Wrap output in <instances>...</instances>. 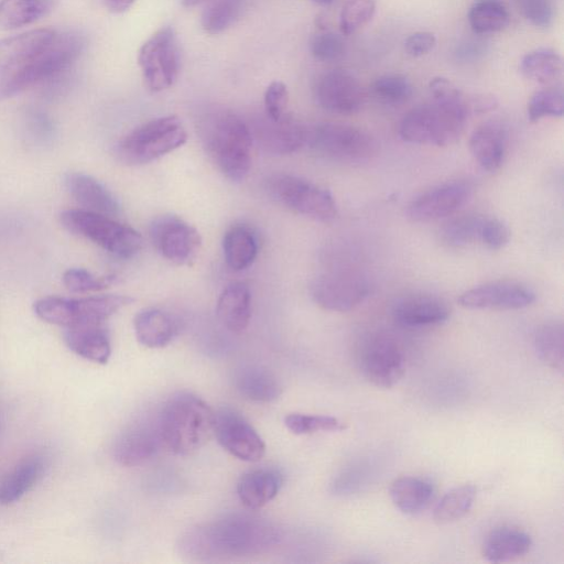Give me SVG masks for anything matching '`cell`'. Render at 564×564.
<instances>
[{"mask_svg": "<svg viewBox=\"0 0 564 564\" xmlns=\"http://www.w3.org/2000/svg\"><path fill=\"white\" fill-rule=\"evenodd\" d=\"M315 96L324 110L336 115L355 113L365 102L361 84L345 69L324 74L316 85Z\"/></svg>", "mask_w": 564, "mask_h": 564, "instance_id": "cell-18", "label": "cell"}, {"mask_svg": "<svg viewBox=\"0 0 564 564\" xmlns=\"http://www.w3.org/2000/svg\"><path fill=\"white\" fill-rule=\"evenodd\" d=\"M485 215L467 214L448 220L441 229L442 241L452 248L480 242Z\"/></svg>", "mask_w": 564, "mask_h": 564, "instance_id": "cell-38", "label": "cell"}, {"mask_svg": "<svg viewBox=\"0 0 564 564\" xmlns=\"http://www.w3.org/2000/svg\"><path fill=\"white\" fill-rule=\"evenodd\" d=\"M137 0H104L107 9L112 13H123L128 11Z\"/></svg>", "mask_w": 564, "mask_h": 564, "instance_id": "cell-53", "label": "cell"}, {"mask_svg": "<svg viewBox=\"0 0 564 564\" xmlns=\"http://www.w3.org/2000/svg\"><path fill=\"white\" fill-rule=\"evenodd\" d=\"M436 44L433 33L421 31L409 35L404 41V50L408 55L419 57L431 52Z\"/></svg>", "mask_w": 564, "mask_h": 564, "instance_id": "cell-51", "label": "cell"}, {"mask_svg": "<svg viewBox=\"0 0 564 564\" xmlns=\"http://www.w3.org/2000/svg\"><path fill=\"white\" fill-rule=\"evenodd\" d=\"M522 15L533 25L547 28L553 21L551 0H517Z\"/></svg>", "mask_w": 564, "mask_h": 564, "instance_id": "cell-49", "label": "cell"}, {"mask_svg": "<svg viewBox=\"0 0 564 564\" xmlns=\"http://www.w3.org/2000/svg\"><path fill=\"white\" fill-rule=\"evenodd\" d=\"M215 412L200 398L182 392L167 400L158 419L162 444L177 455H189L214 435Z\"/></svg>", "mask_w": 564, "mask_h": 564, "instance_id": "cell-2", "label": "cell"}, {"mask_svg": "<svg viewBox=\"0 0 564 564\" xmlns=\"http://www.w3.org/2000/svg\"><path fill=\"white\" fill-rule=\"evenodd\" d=\"M467 118L466 112L432 100L404 115L399 134L410 143L445 147L460 137Z\"/></svg>", "mask_w": 564, "mask_h": 564, "instance_id": "cell-8", "label": "cell"}, {"mask_svg": "<svg viewBox=\"0 0 564 564\" xmlns=\"http://www.w3.org/2000/svg\"><path fill=\"white\" fill-rule=\"evenodd\" d=\"M265 191L278 204L312 219L328 223L337 216L333 194L300 176L273 174L265 181Z\"/></svg>", "mask_w": 564, "mask_h": 564, "instance_id": "cell-9", "label": "cell"}, {"mask_svg": "<svg viewBox=\"0 0 564 564\" xmlns=\"http://www.w3.org/2000/svg\"><path fill=\"white\" fill-rule=\"evenodd\" d=\"M63 337L66 346L76 355L97 364L109 360L110 339L102 324L65 327Z\"/></svg>", "mask_w": 564, "mask_h": 564, "instance_id": "cell-26", "label": "cell"}, {"mask_svg": "<svg viewBox=\"0 0 564 564\" xmlns=\"http://www.w3.org/2000/svg\"><path fill=\"white\" fill-rule=\"evenodd\" d=\"M149 236L155 250L177 265H189L195 261L202 246L197 229L172 214L155 217L150 224Z\"/></svg>", "mask_w": 564, "mask_h": 564, "instance_id": "cell-12", "label": "cell"}, {"mask_svg": "<svg viewBox=\"0 0 564 564\" xmlns=\"http://www.w3.org/2000/svg\"><path fill=\"white\" fill-rule=\"evenodd\" d=\"M367 278L352 270H335L318 275L311 284L313 301L332 312H348L369 295Z\"/></svg>", "mask_w": 564, "mask_h": 564, "instance_id": "cell-13", "label": "cell"}, {"mask_svg": "<svg viewBox=\"0 0 564 564\" xmlns=\"http://www.w3.org/2000/svg\"><path fill=\"white\" fill-rule=\"evenodd\" d=\"M216 313L221 324L230 332L242 333L251 318V294L242 282L229 283L220 293Z\"/></svg>", "mask_w": 564, "mask_h": 564, "instance_id": "cell-27", "label": "cell"}, {"mask_svg": "<svg viewBox=\"0 0 564 564\" xmlns=\"http://www.w3.org/2000/svg\"><path fill=\"white\" fill-rule=\"evenodd\" d=\"M433 485L420 477L403 476L394 479L389 488L393 505L404 514H416L424 510L433 496Z\"/></svg>", "mask_w": 564, "mask_h": 564, "instance_id": "cell-31", "label": "cell"}, {"mask_svg": "<svg viewBox=\"0 0 564 564\" xmlns=\"http://www.w3.org/2000/svg\"><path fill=\"white\" fill-rule=\"evenodd\" d=\"M473 196V187L464 181H451L416 196L408 206V217L426 223L448 217L460 210Z\"/></svg>", "mask_w": 564, "mask_h": 564, "instance_id": "cell-16", "label": "cell"}, {"mask_svg": "<svg viewBox=\"0 0 564 564\" xmlns=\"http://www.w3.org/2000/svg\"><path fill=\"white\" fill-rule=\"evenodd\" d=\"M85 48L76 31L56 32L51 41L20 68L0 76V99L12 98L28 88L59 76Z\"/></svg>", "mask_w": 564, "mask_h": 564, "instance_id": "cell-4", "label": "cell"}, {"mask_svg": "<svg viewBox=\"0 0 564 564\" xmlns=\"http://www.w3.org/2000/svg\"><path fill=\"white\" fill-rule=\"evenodd\" d=\"M269 120V119H268ZM307 127L285 117L259 128L257 139L261 147L273 154H290L306 144Z\"/></svg>", "mask_w": 564, "mask_h": 564, "instance_id": "cell-28", "label": "cell"}, {"mask_svg": "<svg viewBox=\"0 0 564 564\" xmlns=\"http://www.w3.org/2000/svg\"><path fill=\"white\" fill-rule=\"evenodd\" d=\"M312 1L319 6H328V4L334 3L337 0H312Z\"/></svg>", "mask_w": 564, "mask_h": 564, "instance_id": "cell-55", "label": "cell"}, {"mask_svg": "<svg viewBox=\"0 0 564 564\" xmlns=\"http://www.w3.org/2000/svg\"><path fill=\"white\" fill-rule=\"evenodd\" d=\"M376 0H347L339 14L341 34L350 35L365 26L375 15Z\"/></svg>", "mask_w": 564, "mask_h": 564, "instance_id": "cell-44", "label": "cell"}, {"mask_svg": "<svg viewBox=\"0 0 564 564\" xmlns=\"http://www.w3.org/2000/svg\"><path fill=\"white\" fill-rule=\"evenodd\" d=\"M161 444L158 424L139 423L118 436L113 445V457L122 466H139L150 460Z\"/></svg>", "mask_w": 564, "mask_h": 564, "instance_id": "cell-19", "label": "cell"}, {"mask_svg": "<svg viewBox=\"0 0 564 564\" xmlns=\"http://www.w3.org/2000/svg\"><path fill=\"white\" fill-rule=\"evenodd\" d=\"M288 100L289 91L285 84L280 80L270 83L263 96L267 118L271 121L284 118Z\"/></svg>", "mask_w": 564, "mask_h": 564, "instance_id": "cell-48", "label": "cell"}, {"mask_svg": "<svg viewBox=\"0 0 564 564\" xmlns=\"http://www.w3.org/2000/svg\"><path fill=\"white\" fill-rule=\"evenodd\" d=\"M359 366L362 376L378 388H392L405 371V357L400 345L390 336L371 337L362 347Z\"/></svg>", "mask_w": 564, "mask_h": 564, "instance_id": "cell-14", "label": "cell"}, {"mask_svg": "<svg viewBox=\"0 0 564 564\" xmlns=\"http://www.w3.org/2000/svg\"><path fill=\"white\" fill-rule=\"evenodd\" d=\"M65 186L82 209L110 217L120 213L117 197L102 183L87 174L69 173Z\"/></svg>", "mask_w": 564, "mask_h": 564, "instance_id": "cell-22", "label": "cell"}, {"mask_svg": "<svg viewBox=\"0 0 564 564\" xmlns=\"http://www.w3.org/2000/svg\"><path fill=\"white\" fill-rule=\"evenodd\" d=\"M449 314V308L442 299L426 294L405 296L392 311L394 321L406 328L440 325L448 319Z\"/></svg>", "mask_w": 564, "mask_h": 564, "instance_id": "cell-20", "label": "cell"}, {"mask_svg": "<svg viewBox=\"0 0 564 564\" xmlns=\"http://www.w3.org/2000/svg\"><path fill=\"white\" fill-rule=\"evenodd\" d=\"M477 489L471 484H465L447 491L433 511V518L438 523H449L462 519L471 509Z\"/></svg>", "mask_w": 564, "mask_h": 564, "instance_id": "cell-39", "label": "cell"}, {"mask_svg": "<svg viewBox=\"0 0 564 564\" xmlns=\"http://www.w3.org/2000/svg\"><path fill=\"white\" fill-rule=\"evenodd\" d=\"M214 435L224 449L245 462H257L265 453V444L254 427L236 410L215 412Z\"/></svg>", "mask_w": 564, "mask_h": 564, "instance_id": "cell-15", "label": "cell"}, {"mask_svg": "<svg viewBox=\"0 0 564 564\" xmlns=\"http://www.w3.org/2000/svg\"><path fill=\"white\" fill-rule=\"evenodd\" d=\"M283 485L282 474L272 468L249 470L237 485V494L242 505L259 509L276 497Z\"/></svg>", "mask_w": 564, "mask_h": 564, "instance_id": "cell-25", "label": "cell"}, {"mask_svg": "<svg viewBox=\"0 0 564 564\" xmlns=\"http://www.w3.org/2000/svg\"><path fill=\"white\" fill-rule=\"evenodd\" d=\"M372 94L380 102L401 105L411 98L413 86L404 75L386 74L375 80Z\"/></svg>", "mask_w": 564, "mask_h": 564, "instance_id": "cell-42", "label": "cell"}, {"mask_svg": "<svg viewBox=\"0 0 564 564\" xmlns=\"http://www.w3.org/2000/svg\"><path fill=\"white\" fill-rule=\"evenodd\" d=\"M535 301V293L516 281H495L462 293L458 303L470 310H520Z\"/></svg>", "mask_w": 564, "mask_h": 564, "instance_id": "cell-17", "label": "cell"}, {"mask_svg": "<svg viewBox=\"0 0 564 564\" xmlns=\"http://www.w3.org/2000/svg\"><path fill=\"white\" fill-rule=\"evenodd\" d=\"M310 51L321 62H335L343 57L345 43L334 32H321L311 39Z\"/></svg>", "mask_w": 564, "mask_h": 564, "instance_id": "cell-46", "label": "cell"}, {"mask_svg": "<svg viewBox=\"0 0 564 564\" xmlns=\"http://www.w3.org/2000/svg\"><path fill=\"white\" fill-rule=\"evenodd\" d=\"M112 276H96L82 268H72L64 272L63 283L74 293H88L101 291L111 284Z\"/></svg>", "mask_w": 564, "mask_h": 564, "instance_id": "cell-45", "label": "cell"}, {"mask_svg": "<svg viewBox=\"0 0 564 564\" xmlns=\"http://www.w3.org/2000/svg\"><path fill=\"white\" fill-rule=\"evenodd\" d=\"M44 460L40 455H29L0 473V503L19 500L41 478Z\"/></svg>", "mask_w": 564, "mask_h": 564, "instance_id": "cell-24", "label": "cell"}, {"mask_svg": "<svg viewBox=\"0 0 564 564\" xmlns=\"http://www.w3.org/2000/svg\"><path fill=\"white\" fill-rule=\"evenodd\" d=\"M520 70L533 82L551 84L562 74V57L551 48L534 50L522 57Z\"/></svg>", "mask_w": 564, "mask_h": 564, "instance_id": "cell-36", "label": "cell"}, {"mask_svg": "<svg viewBox=\"0 0 564 564\" xmlns=\"http://www.w3.org/2000/svg\"><path fill=\"white\" fill-rule=\"evenodd\" d=\"M468 22L477 34L501 31L509 23V12L500 0H477L468 12Z\"/></svg>", "mask_w": 564, "mask_h": 564, "instance_id": "cell-37", "label": "cell"}, {"mask_svg": "<svg viewBox=\"0 0 564 564\" xmlns=\"http://www.w3.org/2000/svg\"><path fill=\"white\" fill-rule=\"evenodd\" d=\"M236 388L247 400L261 403L275 401L282 393L276 377L259 366L242 368L236 376Z\"/></svg>", "mask_w": 564, "mask_h": 564, "instance_id": "cell-32", "label": "cell"}, {"mask_svg": "<svg viewBox=\"0 0 564 564\" xmlns=\"http://www.w3.org/2000/svg\"><path fill=\"white\" fill-rule=\"evenodd\" d=\"M528 118L535 122L543 118H558L564 112V95L561 87H547L535 91L528 102Z\"/></svg>", "mask_w": 564, "mask_h": 564, "instance_id": "cell-41", "label": "cell"}, {"mask_svg": "<svg viewBox=\"0 0 564 564\" xmlns=\"http://www.w3.org/2000/svg\"><path fill=\"white\" fill-rule=\"evenodd\" d=\"M532 545L531 536L513 527L492 530L482 544V556L494 563L506 562L523 556Z\"/></svg>", "mask_w": 564, "mask_h": 564, "instance_id": "cell-29", "label": "cell"}, {"mask_svg": "<svg viewBox=\"0 0 564 564\" xmlns=\"http://www.w3.org/2000/svg\"><path fill=\"white\" fill-rule=\"evenodd\" d=\"M534 348L539 358L558 372L564 369V328L560 321L540 325L534 334Z\"/></svg>", "mask_w": 564, "mask_h": 564, "instance_id": "cell-35", "label": "cell"}, {"mask_svg": "<svg viewBox=\"0 0 564 564\" xmlns=\"http://www.w3.org/2000/svg\"><path fill=\"white\" fill-rule=\"evenodd\" d=\"M470 102V109L474 112H486L497 107V100L492 96L479 95L474 97Z\"/></svg>", "mask_w": 564, "mask_h": 564, "instance_id": "cell-52", "label": "cell"}, {"mask_svg": "<svg viewBox=\"0 0 564 564\" xmlns=\"http://www.w3.org/2000/svg\"><path fill=\"white\" fill-rule=\"evenodd\" d=\"M223 252L227 265L234 271H241L256 260L258 242L250 229L234 226L224 235Z\"/></svg>", "mask_w": 564, "mask_h": 564, "instance_id": "cell-34", "label": "cell"}, {"mask_svg": "<svg viewBox=\"0 0 564 564\" xmlns=\"http://www.w3.org/2000/svg\"><path fill=\"white\" fill-rule=\"evenodd\" d=\"M50 28L33 29L0 40V76L9 74L31 59L54 36Z\"/></svg>", "mask_w": 564, "mask_h": 564, "instance_id": "cell-23", "label": "cell"}, {"mask_svg": "<svg viewBox=\"0 0 564 564\" xmlns=\"http://www.w3.org/2000/svg\"><path fill=\"white\" fill-rule=\"evenodd\" d=\"M282 539L271 521L253 514L231 513L185 531L178 539L182 555L213 560L263 553Z\"/></svg>", "mask_w": 564, "mask_h": 564, "instance_id": "cell-1", "label": "cell"}, {"mask_svg": "<svg viewBox=\"0 0 564 564\" xmlns=\"http://www.w3.org/2000/svg\"><path fill=\"white\" fill-rule=\"evenodd\" d=\"M133 328L138 341L153 349L169 345L176 333L172 317L159 308L140 311L134 317Z\"/></svg>", "mask_w": 564, "mask_h": 564, "instance_id": "cell-30", "label": "cell"}, {"mask_svg": "<svg viewBox=\"0 0 564 564\" xmlns=\"http://www.w3.org/2000/svg\"><path fill=\"white\" fill-rule=\"evenodd\" d=\"M62 226L69 232L86 238L107 252L123 259L137 256L143 238L132 227L110 216L85 209H66L59 214Z\"/></svg>", "mask_w": 564, "mask_h": 564, "instance_id": "cell-5", "label": "cell"}, {"mask_svg": "<svg viewBox=\"0 0 564 564\" xmlns=\"http://www.w3.org/2000/svg\"><path fill=\"white\" fill-rule=\"evenodd\" d=\"M186 130L176 116L151 119L130 131L117 145V155L128 165L150 163L182 147Z\"/></svg>", "mask_w": 564, "mask_h": 564, "instance_id": "cell-6", "label": "cell"}, {"mask_svg": "<svg viewBox=\"0 0 564 564\" xmlns=\"http://www.w3.org/2000/svg\"><path fill=\"white\" fill-rule=\"evenodd\" d=\"M133 302L127 295H96L80 299L46 296L34 303L33 310L42 321L63 326L101 325L122 307Z\"/></svg>", "mask_w": 564, "mask_h": 564, "instance_id": "cell-7", "label": "cell"}, {"mask_svg": "<svg viewBox=\"0 0 564 564\" xmlns=\"http://www.w3.org/2000/svg\"><path fill=\"white\" fill-rule=\"evenodd\" d=\"M510 240V230L505 223L491 216H486L480 242L491 250L503 248Z\"/></svg>", "mask_w": 564, "mask_h": 564, "instance_id": "cell-50", "label": "cell"}, {"mask_svg": "<svg viewBox=\"0 0 564 564\" xmlns=\"http://www.w3.org/2000/svg\"><path fill=\"white\" fill-rule=\"evenodd\" d=\"M246 0H210L203 10L200 24L212 35L223 33L239 18Z\"/></svg>", "mask_w": 564, "mask_h": 564, "instance_id": "cell-40", "label": "cell"}, {"mask_svg": "<svg viewBox=\"0 0 564 564\" xmlns=\"http://www.w3.org/2000/svg\"><path fill=\"white\" fill-rule=\"evenodd\" d=\"M284 424L295 435L345 430V424L330 415L291 413L284 417Z\"/></svg>", "mask_w": 564, "mask_h": 564, "instance_id": "cell-43", "label": "cell"}, {"mask_svg": "<svg viewBox=\"0 0 564 564\" xmlns=\"http://www.w3.org/2000/svg\"><path fill=\"white\" fill-rule=\"evenodd\" d=\"M508 132L506 127L489 120L478 126L469 139V150L477 164L487 172L497 171L506 155Z\"/></svg>", "mask_w": 564, "mask_h": 564, "instance_id": "cell-21", "label": "cell"}, {"mask_svg": "<svg viewBox=\"0 0 564 564\" xmlns=\"http://www.w3.org/2000/svg\"><path fill=\"white\" fill-rule=\"evenodd\" d=\"M138 65L150 91L160 93L174 85L180 72V55L173 29L158 30L141 45Z\"/></svg>", "mask_w": 564, "mask_h": 564, "instance_id": "cell-11", "label": "cell"}, {"mask_svg": "<svg viewBox=\"0 0 564 564\" xmlns=\"http://www.w3.org/2000/svg\"><path fill=\"white\" fill-rule=\"evenodd\" d=\"M204 1L205 0H182V3L184 7L192 8V7H195Z\"/></svg>", "mask_w": 564, "mask_h": 564, "instance_id": "cell-54", "label": "cell"}, {"mask_svg": "<svg viewBox=\"0 0 564 564\" xmlns=\"http://www.w3.org/2000/svg\"><path fill=\"white\" fill-rule=\"evenodd\" d=\"M56 0H0V30L10 31L46 17Z\"/></svg>", "mask_w": 564, "mask_h": 564, "instance_id": "cell-33", "label": "cell"}, {"mask_svg": "<svg viewBox=\"0 0 564 564\" xmlns=\"http://www.w3.org/2000/svg\"><path fill=\"white\" fill-rule=\"evenodd\" d=\"M369 465L357 463L343 469L332 482L335 495H351L366 485L369 478Z\"/></svg>", "mask_w": 564, "mask_h": 564, "instance_id": "cell-47", "label": "cell"}, {"mask_svg": "<svg viewBox=\"0 0 564 564\" xmlns=\"http://www.w3.org/2000/svg\"><path fill=\"white\" fill-rule=\"evenodd\" d=\"M306 144L315 152L344 162H365L379 144L367 131L346 123L324 122L307 127Z\"/></svg>", "mask_w": 564, "mask_h": 564, "instance_id": "cell-10", "label": "cell"}, {"mask_svg": "<svg viewBox=\"0 0 564 564\" xmlns=\"http://www.w3.org/2000/svg\"><path fill=\"white\" fill-rule=\"evenodd\" d=\"M202 139L218 170L231 182L243 181L251 167L252 132L230 111L216 112L202 127Z\"/></svg>", "mask_w": 564, "mask_h": 564, "instance_id": "cell-3", "label": "cell"}]
</instances>
